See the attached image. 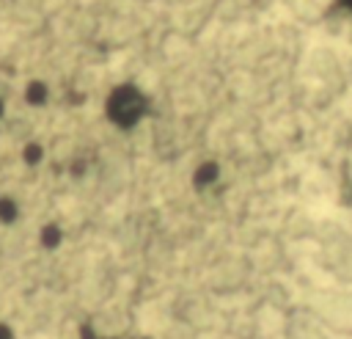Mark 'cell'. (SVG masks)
I'll list each match as a JSON object with an SVG mask.
<instances>
[{
  "instance_id": "obj_1",
  "label": "cell",
  "mask_w": 352,
  "mask_h": 339,
  "mask_svg": "<svg viewBox=\"0 0 352 339\" xmlns=\"http://www.w3.org/2000/svg\"><path fill=\"white\" fill-rule=\"evenodd\" d=\"M346 6H349V8H352V0H346Z\"/></svg>"
}]
</instances>
